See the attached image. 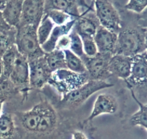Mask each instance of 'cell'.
I'll use <instances>...</instances> for the list:
<instances>
[{"label":"cell","mask_w":147,"mask_h":139,"mask_svg":"<svg viewBox=\"0 0 147 139\" xmlns=\"http://www.w3.org/2000/svg\"><path fill=\"white\" fill-rule=\"evenodd\" d=\"M37 26L22 25L17 27L15 46L19 53L27 59H36L45 56L37 35Z\"/></svg>","instance_id":"cell-1"},{"label":"cell","mask_w":147,"mask_h":139,"mask_svg":"<svg viewBox=\"0 0 147 139\" xmlns=\"http://www.w3.org/2000/svg\"><path fill=\"white\" fill-rule=\"evenodd\" d=\"M144 51V29L126 28L118 33L114 54L133 57Z\"/></svg>","instance_id":"cell-2"},{"label":"cell","mask_w":147,"mask_h":139,"mask_svg":"<svg viewBox=\"0 0 147 139\" xmlns=\"http://www.w3.org/2000/svg\"><path fill=\"white\" fill-rule=\"evenodd\" d=\"M88 80L87 73L78 74L67 69H62L53 72L48 84L53 87L63 97Z\"/></svg>","instance_id":"cell-3"},{"label":"cell","mask_w":147,"mask_h":139,"mask_svg":"<svg viewBox=\"0 0 147 139\" xmlns=\"http://www.w3.org/2000/svg\"><path fill=\"white\" fill-rule=\"evenodd\" d=\"M128 88L137 92L140 97H147V53L146 52L132 57L131 72L125 80Z\"/></svg>","instance_id":"cell-4"},{"label":"cell","mask_w":147,"mask_h":139,"mask_svg":"<svg viewBox=\"0 0 147 139\" xmlns=\"http://www.w3.org/2000/svg\"><path fill=\"white\" fill-rule=\"evenodd\" d=\"M114 85L107 81L92 80L87 82L78 89L72 91L61 98V103L70 108H76L86 102L90 96L101 89L112 87Z\"/></svg>","instance_id":"cell-5"},{"label":"cell","mask_w":147,"mask_h":139,"mask_svg":"<svg viewBox=\"0 0 147 139\" xmlns=\"http://www.w3.org/2000/svg\"><path fill=\"white\" fill-rule=\"evenodd\" d=\"M93 5L100 26L115 33L121 30L120 14L110 0H94Z\"/></svg>","instance_id":"cell-6"},{"label":"cell","mask_w":147,"mask_h":139,"mask_svg":"<svg viewBox=\"0 0 147 139\" xmlns=\"http://www.w3.org/2000/svg\"><path fill=\"white\" fill-rule=\"evenodd\" d=\"M113 55L109 53H98L96 56L88 57L83 56L81 59L86 68V72L89 79L92 80H103L111 76L109 70V63Z\"/></svg>","instance_id":"cell-7"},{"label":"cell","mask_w":147,"mask_h":139,"mask_svg":"<svg viewBox=\"0 0 147 139\" xmlns=\"http://www.w3.org/2000/svg\"><path fill=\"white\" fill-rule=\"evenodd\" d=\"M29 84L34 89H41L48 84L53 73L45 56L29 60Z\"/></svg>","instance_id":"cell-8"},{"label":"cell","mask_w":147,"mask_h":139,"mask_svg":"<svg viewBox=\"0 0 147 139\" xmlns=\"http://www.w3.org/2000/svg\"><path fill=\"white\" fill-rule=\"evenodd\" d=\"M29 61L25 56L18 53L10 71L9 81L15 88L27 89L29 84Z\"/></svg>","instance_id":"cell-9"},{"label":"cell","mask_w":147,"mask_h":139,"mask_svg":"<svg viewBox=\"0 0 147 139\" xmlns=\"http://www.w3.org/2000/svg\"><path fill=\"white\" fill-rule=\"evenodd\" d=\"M46 0H24L21 21L19 25H32L38 26L45 14Z\"/></svg>","instance_id":"cell-10"},{"label":"cell","mask_w":147,"mask_h":139,"mask_svg":"<svg viewBox=\"0 0 147 139\" xmlns=\"http://www.w3.org/2000/svg\"><path fill=\"white\" fill-rule=\"evenodd\" d=\"M99 26L100 24L95 12L92 10H88L76 19L73 30L80 37H93Z\"/></svg>","instance_id":"cell-11"},{"label":"cell","mask_w":147,"mask_h":139,"mask_svg":"<svg viewBox=\"0 0 147 139\" xmlns=\"http://www.w3.org/2000/svg\"><path fill=\"white\" fill-rule=\"evenodd\" d=\"M119 108V103L113 95L111 94H100L95 100L93 110L86 119V122L92 121L96 117L104 114H114L117 112Z\"/></svg>","instance_id":"cell-12"},{"label":"cell","mask_w":147,"mask_h":139,"mask_svg":"<svg viewBox=\"0 0 147 139\" xmlns=\"http://www.w3.org/2000/svg\"><path fill=\"white\" fill-rule=\"evenodd\" d=\"M47 103V102H41L34 105L30 110L19 113V120L26 131L37 134L40 120Z\"/></svg>","instance_id":"cell-13"},{"label":"cell","mask_w":147,"mask_h":139,"mask_svg":"<svg viewBox=\"0 0 147 139\" xmlns=\"http://www.w3.org/2000/svg\"><path fill=\"white\" fill-rule=\"evenodd\" d=\"M117 38L118 33L110 31L100 25L98 27L93 37L99 53L111 55L115 53Z\"/></svg>","instance_id":"cell-14"},{"label":"cell","mask_w":147,"mask_h":139,"mask_svg":"<svg viewBox=\"0 0 147 139\" xmlns=\"http://www.w3.org/2000/svg\"><path fill=\"white\" fill-rule=\"evenodd\" d=\"M131 67L132 57L121 54H113L109 63L111 75L116 76L124 81L130 76Z\"/></svg>","instance_id":"cell-15"},{"label":"cell","mask_w":147,"mask_h":139,"mask_svg":"<svg viewBox=\"0 0 147 139\" xmlns=\"http://www.w3.org/2000/svg\"><path fill=\"white\" fill-rule=\"evenodd\" d=\"M76 19L74 18L67 23L62 25H55L53 29L51 34L49 37L48 40L41 46L42 49L45 53H50L55 49L56 43L58 41L59 39L63 35H68L73 30L76 23Z\"/></svg>","instance_id":"cell-16"},{"label":"cell","mask_w":147,"mask_h":139,"mask_svg":"<svg viewBox=\"0 0 147 139\" xmlns=\"http://www.w3.org/2000/svg\"><path fill=\"white\" fill-rule=\"evenodd\" d=\"M24 0H9L1 11L4 21L9 26L17 28L21 21Z\"/></svg>","instance_id":"cell-17"},{"label":"cell","mask_w":147,"mask_h":139,"mask_svg":"<svg viewBox=\"0 0 147 139\" xmlns=\"http://www.w3.org/2000/svg\"><path fill=\"white\" fill-rule=\"evenodd\" d=\"M131 96L135 102L139 105V110L132 115L130 118V123L133 126H140L147 131V102L144 103L139 100L135 95L134 92L131 89H129Z\"/></svg>","instance_id":"cell-18"},{"label":"cell","mask_w":147,"mask_h":139,"mask_svg":"<svg viewBox=\"0 0 147 139\" xmlns=\"http://www.w3.org/2000/svg\"><path fill=\"white\" fill-rule=\"evenodd\" d=\"M15 132V123L11 115L1 114L0 116V139H11Z\"/></svg>","instance_id":"cell-19"},{"label":"cell","mask_w":147,"mask_h":139,"mask_svg":"<svg viewBox=\"0 0 147 139\" xmlns=\"http://www.w3.org/2000/svg\"><path fill=\"white\" fill-rule=\"evenodd\" d=\"M47 65L52 72L66 68L65 59L64 51L58 49H55L50 53L45 55Z\"/></svg>","instance_id":"cell-20"},{"label":"cell","mask_w":147,"mask_h":139,"mask_svg":"<svg viewBox=\"0 0 147 139\" xmlns=\"http://www.w3.org/2000/svg\"><path fill=\"white\" fill-rule=\"evenodd\" d=\"M65 59L66 68L69 70L78 74L87 73L86 68L81 58L73 53L70 49L63 50Z\"/></svg>","instance_id":"cell-21"},{"label":"cell","mask_w":147,"mask_h":139,"mask_svg":"<svg viewBox=\"0 0 147 139\" xmlns=\"http://www.w3.org/2000/svg\"><path fill=\"white\" fill-rule=\"evenodd\" d=\"M54 27V23L47 14H45L37 28V39L40 46H42L48 40Z\"/></svg>","instance_id":"cell-22"},{"label":"cell","mask_w":147,"mask_h":139,"mask_svg":"<svg viewBox=\"0 0 147 139\" xmlns=\"http://www.w3.org/2000/svg\"><path fill=\"white\" fill-rule=\"evenodd\" d=\"M17 28L11 27L9 30L0 32V57L3 56L11 46L15 45Z\"/></svg>","instance_id":"cell-23"},{"label":"cell","mask_w":147,"mask_h":139,"mask_svg":"<svg viewBox=\"0 0 147 139\" xmlns=\"http://www.w3.org/2000/svg\"><path fill=\"white\" fill-rule=\"evenodd\" d=\"M45 14L48 16L49 18L55 25H62L65 24L67 22L74 19L67 13L57 10H48V11L45 12Z\"/></svg>","instance_id":"cell-24"},{"label":"cell","mask_w":147,"mask_h":139,"mask_svg":"<svg viewBox=\"0 0 147 139\" xmlns=\"http://www.w3.org/2000/svg\"><path fill=\"white\" fill-rule=\"evenodd\" d=\"M69 36L70 37V49L73 53L77 55L80 58L84 56L83 53V42L80 36L73 29L71 32L69 33Z\"/></svg>","instance_id":"cell-25"},{"label":"cell","mask_w":147,"mask_h":139,"mask_svg":"<svg viewBox=\"0 0 147 139\" xmlns=\"http://www.w3.org/2000/svg\"><path fill=\"white\" fill-rule=\"evenodd\" d=\"M82 42H83V53L84 55L88 57H93L96 56L98 53L97 46H96V42H95L93 37H81Z\"/></svg>","instance_id":"cell-26"},{"label":"cell","mask_w":147,"mask_h":139,"mask_svg":"<svg viewBox=\"0 0 147 139\" xmlns=\"http://www.w3.org/2000/svg\"><path fill=\"white\" fill-rule=\"evenodd\" d=\"M125 8L133 12L140 14L147 8V0H129Z\"/></svg>","instance_id":"cell-27"},{"label":"cell","mask_w":147,"mask_h":139,"mask_svg":"<svg viewBox=\"0 0 147 139\" xmlns=\"http://www.w3.org/2000/svg\"><path fill=\"white\" fill-rule=\"evenodd\" d=\"M70 45V37L68 35H65L60 37L58 41L56 43L55 49L64 50L66 49H69Z\"/></svg>","instance_id":"cell-28"},{"label":"cell","mask_w":147,"mask_h":139,"mask_svg":"<svg viewBox=\"0 0 147 139\" xmlns=\"http://www.w3.org/2000/svg\"><path fill=\"white\" fill-rule=\"evenodd\" d=\"M11 27L9 26L6 23V22L4 21V18H3V17H2L1 12H0V32L9 30V29L11 28Z\"/></svg>","instance_id":"cell-29"},{"label":"cell","mask_w":147,"mask_h":139,"mask_svg":"<svg viewBox=\"0 0 147 139\" xmlns=\"http://www.w3.org/2000/svg\"><path fill=\"white\" fill-rule=\"evenodd\" d=\"M73 139H88L87 136L83 132L80 131H76L73 134Z\"/></svg>","instance_id":"cell-30"},{"label":"cell","mask_w":147,"mask_h":139,"mask_svg":"<svg viewBox=\"0 0 147 139\" xmlns=\"http://www.w3.org/2000/svg\"><path fill=\"white\" fill-rule=\"evenodd\" d=\"M9 0H0V12L2 11Z\"/></svg>","instance_id":"cell-31"},{"label":"cell","mask_w":147,"mask_h":139,"mask_svg":"<svg viewBox=\"0 0 147 139\" xmlns=\"http://www.w3.org/2000/svg\"><path fill=\"white\" fill-rule=\"evenodd\" d=\"M144 48L145 52L147 53V28L144 29Z\"/></svg>","instance_id":"cell-32"},{"label":"cell","mask_w":147,"mask_h":139,"mask_svg":"<svg viewBox=\"0 0 147 139\" xmlns=\"http://www.w3.org/2000/svg\"><path fill=\"white\" fill-rule=\"evenodd\" d=\"M1 74H2V61H1V57H0V79Z\"/></svg>","instance_id":"cell-33"},{"label":"cell","mask_w":147,"mask_h":139,"mask_svg":"<svg viewBox=\"0 0 147 139\" xmlns=\"http://www.w3.org/2000/svg\"><path fill=\"white\" fill-rule=\"evenodd\" d=\"M93 1H94V0H93Z\"/></svg>","instance_id":"cell-34"}]
</instances>
